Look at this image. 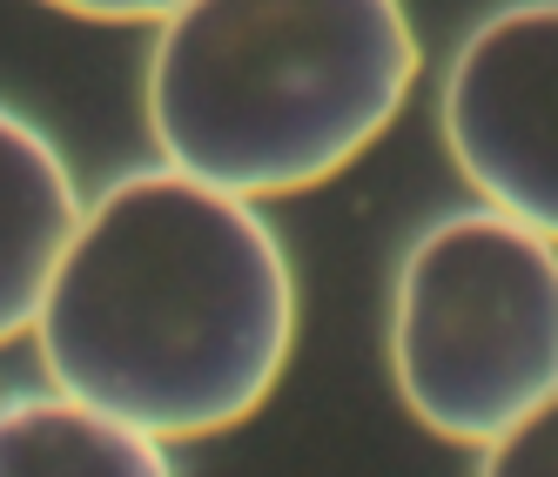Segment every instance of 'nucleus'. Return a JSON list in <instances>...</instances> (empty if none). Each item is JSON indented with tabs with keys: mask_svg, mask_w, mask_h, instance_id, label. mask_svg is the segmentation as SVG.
Returning a JSON list of instances; mask_svg holds the SVG:
<instances>
[{
	"mask_svg": "<svg viewBox=\"0 0 558 477\" xmlns=\"http://www.w3.org/2000/svg\"><path fill=\"white\" fill-rule=\"evenodd\" d=\"M290 343L296 276L263 209L169 162L95 195L34 316L48 383L162 444L256 417Z\"/></svg>",
	"mask_w": 558,
	"mask_h": 477,
	"instance_id": "1",
	"label": "nucleus"
},
{
	"mask_svg": "<svg viewBox=\"0 0 558 477\" xmlns=\"http://www.w3.org/2000/svg\"><path fill=\"white\" fill-rule=\"evenodd\" d=\"M417 68L404 0H189L155 27L148 135L243 203L303 195L404 114Z\"/></svg>",
	"mask_w": 558,
	"mask_h": 477,
	"instance_id": "2",
	"label": "nucleus"
},
{
	"mask_svg": "<svg viewBox=\"0 0 558 477\" xmlns=\"http://www.w3.org/2000/svg\"><path fill=\"white\" fill-rule=\"evenodd\" d=\"M390 377L445 444L505 437L558 390V243L485 203L430 222L397 262Z\"/></svg>",
	"mask_w": 558,
	"mask_h": 477,
	"instance_id": "3",
	"label": "nucleus"
},
{
	"mask_svg": "<svg viewBox=\"0 0 558 477\" xmlns=\"http://www.w3.org/2000/svg\"><path fill=\"white\" fill-rule=\"evenodd\" d=\"M437 122L477 203L558 243V0H511L464 34Z\"/></svg>",
	"mask_w": 558,
	"mask_h": 477,
	"instance_id": "4",
	"label": "nucleus"
},
{
	"mask_svg": "<svg viewBox=\"0 0 558 477\" xmlns=\"http://www.w3.org/2000/svg\"><path fill=\"white\" fill-rule=\"evenodd\" d=\"M82 216L88 203L61 148L14 108H0V350L14 337H34V316L48 303V283Z\"/></svg>",
	"mask_w": 558,
	"mask_h": 477,
	"instance_id": "5",
	"label": "nucleus"
},
{
	"mask_svg": "<svg viewBox=\"0 0 558 477\" xmlns=\"http://www.w3.org/2000/svg\"><path fill=\"white\" fill-rule=\"evenodd\" d=\"M0 477H175L169 444L68 390L0 404Z\"/></svg>",
	"mask_w": 558,
	"mask_h": 477,
	"instance_id": "6",
	"label": "nucleus"
},
{
	"mask_svg": "<svg viewBox=\"0 0 558 477\" xmlns=\"http://www.w3.org/2000/svg\"><path fill=\"white\" fill-rule=\"evenodd\" d=\"M477 477H558V390L477 451Z\"/></svg>",
	"mask_w": 558,
	"mask_h": 477,
	"instance_id": "7",
	"label": "nucleus"
},
{
	"mask_svg": "<svg viewBox=\"0 0 558 477\" xmlns=\"http://www.w3.org/2000/svg\"><path fill=\"white\" fill-rule=\"evenodd\" d=\"M54 14H74V21H114V27H129V21H155L162 27L175 8H189V0H48Z\"/></svg>",
	"mask_w": 558,
	"mask_h": 477,
	"instance_id": "8",
	"label": "nucleus"
}]
</instances>
